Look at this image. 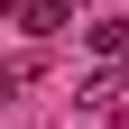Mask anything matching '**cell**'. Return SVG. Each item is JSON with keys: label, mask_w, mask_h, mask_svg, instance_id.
Wrapping results in <instances>:
<instances>
[{"label": "cell", "mask_w": 129, "mask_h": 129, "mask_svg": "<svg viewBox=\"0 0 129 129\" xmlns=\"http://www.w3.org/2000/svg\"><path fill=\"white\" fill-rule=\"evenodd\" d=\"M19 19H28V37H55V28H64V19H74V9H64V0H28Z\"/></svg>", "instance_id": "obj_1"}, {"label": "cell", "mask_w": 129, "mask_h": 129, "mask_svg": "<svg viewBox=\"0 0 129 129\" xmlns=\"http://www.w3.org/2000/svg\"><path fill=\"white\" fill-rule=\"evenodd\" d=\"M9 92H19V83H9V74H0V102H9Z\"/></svg>", "instance_id": "obj_2"}]
</instances>
